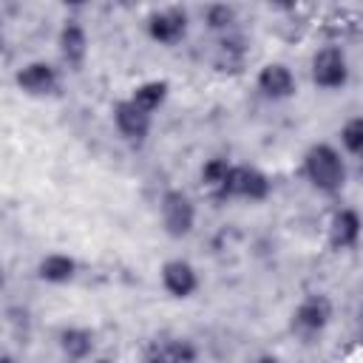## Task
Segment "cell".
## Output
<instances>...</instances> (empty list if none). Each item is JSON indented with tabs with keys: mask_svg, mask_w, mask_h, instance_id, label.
I'll use <instances>...</instances> for the list:
<instances>
[{
	"mask_svg": "<svg viewBox=\"0 0 363 363\" xmlns=\"http://www.w3.org/2000/svg\"><path fill=\"white\" fill-rule=\"evenodd\" d=\"M167 96H170V82H167V79H142V82L133 85L130 94H128V99H130L136 108H142L145 113H150V116L167 102Z\"/></svg>",
	"mask_w": 363,
	"mask_h": 363,
	"instance_id": "2e32d148",
	"label": "cell"
},
{
	"mask_svg": "<svg viewBox=\"0 0 363 363\" xmlns=\"http://www.w3.org/2000/svg\"><path fill=\"white\" fill-rule=\"evenodd\" d=\"M88 48H91V40H88L85 26H82L77 17L62 20V26H60V31H57V51H60V60H62L68 68H82V62L88 60Z\"/></svg>",
	"mask_w": 363,
	"mask_h": 363,
	"instance_id": "7c38bea8",
	"label": "cell"
},
{
	"mask_svg": "<svg viewBox=\"0 0 363 363\" xmlns=\"http://www.w3.org/2000/svg\"><path fill=\"white\" fill-rule=\"evenodd\" d=\"M159 281H162V289L176 298V301H187L199 292L201 286V278H199V269L187 261V258H170L162 264L159 269Z\"/></svg>",
	"mask_w": 363,
	"mask_h": 363,
	"instance_id": "9c48e42d",
	"label": "cell"
},
{
	"mask_svg": "<svg viewBox=\"0 0 363 363\" xmlns=\"http://www.w3.org/2000/svg\"><path fill=\"white\" fill-rule=\"evenodd\" d=\"M77 261L68 252H45L37 261V278L51 286H65L77 278Z\"/></svg>",
	"mask_w": 363,
	"mask_h": 363,
	"instance_id": "9a60e30c",
	"label": "cell"
},
{
	"mask_svg": "<svg viewBox=\"0 0 363 363\" xmlns=\"http://www.w3.org/2000/svg\"><path fill=\"white\" fill-rule=\"evenodd\" d=\"M201 20H204V26H207L210 31H216V34L224 37V34L233 31V26H235V20H238V11H235V6H230V3H210V6H204Z\"/></svg>",
	"mask_w": 363,
	"mask_h": 363,
	"instance_id": "d6986e66",
	"label": "cell"
},
{
	"mask_svg": "<svg viewBox=\"0 0 363 363\" xmlns=\"http://www.w3.org/2000/svg\"><path fill=\"white\" fill-rule=\"evenodd\" d=\"M301 173L323 196L340 193L346 179H349V167H346L340 147H335L329 142H315L306 147L303 162H301Z\"/></svg>",
	"mask_w": 363,
	"mask_h": 363,
	"instance_id": "6da1fadb",
	"label": "cell"
},
{
	"mask_svg": "<svg viewBox=\"0 0 363 363\" xmlns=\"http://www.w3.org/2000/svg\"><path fill=\"white\" fill-rule=\"evenodd\" d=\"M57 346L68 363H88L94 357L96 335L88 326H65L57 335Z\"/></svg>",
	"mask_w": 363,
	"mask_h": 363,
	"instance_id": "5bb4252c",
	"label": "cell"
},
{
	"mask_svg": "<svg viewBox=\"0 0 363 363\" xmlns=\"http://www.w3.org/2000/svg\"><path fill=\"white\" fill-rule=\"evenodd\" d=\"M111 119H113V128L119 130V136L133 145H142L153 130V116L145 113L142 108H136L128 96L111 108Z\"/></svg>",
	"mask_w": 363,
	"mask_h": 363,
	"instance_id": "8fae6325",
	"label": "cell"
},
{
	"mask_svg": "<svg viewBox=\"0 0 363 363\" xmlns=\"http://www.w3.org/2000/svg\"><path fill=\"white\" fill-rule=\"evenodd\" d=\"M252 363H281V360H278L275 354H261V357H255Z\"/></svg>",
	"mask_w": 363,
	"mask_h": 363,
	"instance_id": "44dd1931",
	"label": "cell"
},
{
	"mask_svg": "<svg viewBox=\"0 0 363 363\" xmlns=\"http://www.w3.org/2000/svg\"><path fill=\"white\" fill-rule=\"evenodd\" d=\"M332 315H335L332 298L323 292H309L292 309V332L301 337H315L332 323Z\"/></svg>",
	"mask_w": 363,
	"mask_h": 363,
	"instance_id": "277c9868",
	"label": "cell"
},
{
	"mask_svg": "<svg viewBox=\"0 0 363 363\" xmlns=\"http://www.w3.org/2000/svg\"><path fill=\"white\" fill-rule=\"evenodd\" d=\"M187 28H190V17H187V9L182 6H162V9H153L145 20V31L153 43L159 45H179L184 37H187Z\"/></svg>",
	"mask_w": 363,
	"mask_h": 363,
	"instance_id": "5b68a950",
	"label": "cell"
},
{
	"mask_svg": "<svg viewBox=\"0 0 363 363\" xmlns=\"http://www.w3.org/2000/svg\"><path fill=\"white\" fill-rule=\"evenodd\" d=\"M88 363H113V360H108V357H91Z\"/></svg>",
	"mask_w": 363,
	"mask_h": 363,
	"instance_id": "7402d4cb",
	"label": "cell"
},
{
	"mask_svg": "<svg viewBox=\"0 0 363 363\" xmlns=\"http://www.w3.org/2000/svg\"><path fill=\"white\" fill-rule=\"evenodd\" d=\"M159 221H162V230L167 238H187L193 230H196V204L193 199L179 190V187H170L162 193L159 199Z\"/></svg>",
	"mask_w": 363,
	"mask_h": 363,
	"instance_id": "7a4b0ae2",
	"label": "cell"
},
{
	"mask_svg": "<svg viewBox=\"0 0 363 363\" xmlns=\"http://www.w3.org/2000/svg\"><path fill=\"white\" fill-rule=\"evenodd\" d=\"M269 193H272V182L261 167H255V164H233L224 199H241V201L258 204Z\"/></svg>",
	"mask_w": 363,
	"mask_h": 363,
	"instance_id": "8992f818",
	"label": "cell"
},
{
	"mask_svg": "<svg viewBox=\"0 0 363 363\" xmlns=\"http://www.w3.org/2000/svg\"><path fill=\"white\" fill-rule=\"evenodd\" d=\"M326 238H329V247L337 252L354 250L363 238V216L354 207H337L326 224Z\"/></svg>",
	"mask_w": 363,
	"mask_h": 363,
	"instance_id": "30bf717a",
	"label": "cell"
},
{
	"mask_svg": "<svg viewBox=\"0 0 363 363\" xmlns=\"http://www.w3.org/2000/svg\"><path fill=\"white\" fill-rule=\"evenodd\" d=\"M312 85L320 91H340L349 82V60L340 45H323L309 60Z\"/></svg>",
	"mask_w": 363,
	"mask_h": 363,
	"instance_id": "3957f363",
	"label": "cell"
},
{
	"mask_svg": "<svg viewBox=\"0 0 363 363\" xmlns=\"http://www.w3.org/2000/svg\"><path fill=\"white\" fill-rule=\"evenodd\" d=\"M337 136H340V147H343L349 156L363 159V116L346 119V122L340 125Z\"/></svg>",
	"mask_w": 363,
	"mask_h": 363,
	"instance_id": "ffe728a7",
	"label": "cell"
},
{
	"mask_svg": "<svg viewBox=\"0 0 363 363\" xmlns=\"http://www.w3.org/2000/svg\"><path fill=\"white\" fill-rule=\"evenodd\" d=\"M14 85L26 96L43 99V96L57 94V88H60V71L51 62H45V60H31V62H26V65H20L14 71Z\"/></svg>",
	"mask_w": 363,
	"mask_h": 363,
	"instance_id": "52a82bcc",
	"label": "cell"
},
{
	"mask_svg": "<svg viewBox=\"0 0 363 363\" xmlns=\"http://www.w3.org/2000/svg\"><path fill=\"white\" fill-rule=\"evenodd\" d=\"M255 88L269 102H284L298 94V79L286 62H264L255 74Z\"/></svg>",
	"mask_w": 363,
	"mask_h": 363,
	"instance_id": "ba28073f",
	"label": "cell"
},
{
	"mask_svg": "<svg viewBox=\"0 0 363 363\" xmlns=\"http://www.w3.org/2000/svg\"><path fill=\"white\" fill-rule=\"evenodd\" d=\"M244 57H247V45H244V37L241 34H224L218 43H216V54H213V65L218 71H238L244 65Z\"/></svg>",
	"mask_w": 363,
	"mask_h": 363,
	"instance_id": "ac0fdd59",
	"label": "cell"
},
{
	"mask_svg": "<svg viewBox=\"0 0 363 363\" xmlns=\"http://www.w3.org/2000/svg\"><path fill=\"white\" fill-rule=\"evenodd\" d=\"M230 173H233V162L224 159V156H210V159L201 164V170H199L204 190H207L213 199H221V201H224V193H227Z\"/></svg>",
	"mask_w": 363,
	"mask_h": 363,
	"instance_id": "e0dca14e",
	"label": "cell"
},
{
	"mask_svg": "<svg viewBox=\"0 0 363 363\" xmlns=\"http://www.w3.org/2000/svg\"><path fill=\"white\" fill-rule=\"evenodd\" d=\"M199 349L187 337H159L145 349V363H196Z\"/></svg>",
	"mask_w": 363,
	"mask_h": 363,
	"instance_id": "4fadbf2b",
	"label": "cell"
}]
</instances>
